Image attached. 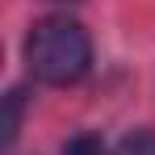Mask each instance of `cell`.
Here are the masks:
<instances>
[{
  "instance_id": "cell-1",
  "label": "cell",
  "mask_w": 155,
  "mask_h": 155,
  "mask_svg": "<svg viewBox=\"0 0 155 155\" xmlns=\"http://www.w3.org/2000/svg\"><path fill=\"white\" fill-rule=\"evenodd\" d=\"M25 67L38 84L67 88L92 67V38L76 17H42L25 34Z\"/></svg>"
},
{
  "instance_id": "cell-2",
  "label": "cell",
  "mask_w": 155,
  "mask_h": 155,
  "mask_svg": "<svg viewBox=\"0 0 155 155\" xmlns=\"http://www.w3.org/2000/svg\"><path fill=\"white\" fill-rule=\"evenodd\" d=\"M21 109H25V88H8V92H4V147H13V143H17Z\"/></svg>"
},
{
  "instance_id": "cell-3",
  "label": "cell",
  "mask_w": 155,
  "mask_h": 155,
  "mask_svg": "<svg viewBox=\"0 0 155 155\" xmlns=\"http://www.w3.org/2000/svg\"><path fill=\"white\" fill-rule=\"evenodd\" d=\"M113 155H155V130H130L122 134V143L113 147Z\"/></svg>"
},
{
  "instance_id": "cell-4",
  "label": "cell",
  "mask_w": 155,
  "mask_h": 155,
  "mask_svg": "<svg viewBox=\"0 0 155 155\" xmlns=\"http://www.w3.org/2000/svg\"><path fill=\"white\" fill-rule=\"evenodd\" d=\"M63 155H109V151H105V138H101V134L80 130V134H71V138L63 143Z\"/></svg>"
}]
</instances>
